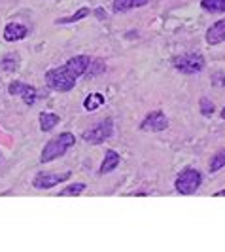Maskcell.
I'll return each instance as SVG.
<instances>
[{
  "mask_svg": "<svg viewBox=\"0 0 225 252\" xmlns=\"http://www.w3.org/2000/svg\"><path fill=\"white\" fill-rule=\"evenodd\" d=\"M112 135H113V122H112V118H106V120H102L100 124L87 129V131L84 133V140H85V142H91V144H102L104 140H108Z\"/></svg>",
  "mask_w": 225,
  "mask_h": 252,
  "instance_id": "5",
  "label": "cell"
},
{
  "mask_svg": "<svg viewBox=\"0 0 225 252\" xmlns=\"http://www.w3.org/2000/svg\"><path fill=\"white\" fill-rule=\"evenodd\" d=\"M121 163V156L115 150H106V156H104V161L100 165V175H108L112 173L113 169H117V165Z\"/></svg>",
  "mask_w": 225,
  "mask_h": 252,
  "instance_id": "11",
  "label": "cell"
},
{
  "mask_svg": "<svg viewBox=\"0 0 225 252\" xmlns=\"http://www.w3.org/2000/svg\"><path fill=\"white\" fill-rule=\"evenodd\" d=\"M224 167H225V148H222V150L216 152L212 156V159H210V173H216V171H220Z\"/></svg>",
  "mask_w": 225,
  "mask_h": 252,
  "instance_id": "18",
  "label": "cell"
},
{
  "mask_svg": "<svg viewBox=\"0 0 225 252\" xmlns=\"http://www.w3.org/2000/svg\"><path fill=\"white\" fill-rule=\"evenodd\" d=\"M200 8L204 12H225V0H200Z\"/></svg>",
  "mask_w": 225,
  "mask_h": 252,
  "instance_id": "16",
  "label": "cell"
},
{
  "mask_svg": "<svg viewBox=\"0 0 225 252\" xmlns=\"http://www.w3.org/2000/svg\"><path fill=\"white\" fill-rule=\"evenodd\" d=\"M70 177H72L70 171H64V173H38L32 180V186L38 189H50L53 186H59L61 182L68 180Z\"/></svg>",
  "mask_w": 225,
  "mask_h": 252,
  "instance_id": "6",
  "label": "cell"
},
{
  "mask_svg": "<svg viewBox=\"0 0 225 252\" xmlns=\"http://www.w3.org/2000/svg\"><path fill=\"white\" fill-rule=\"evenodd\" d=\"M222 118H224V120H225V106H224V108H222Z\"/></svg>",
  "mask_w": 225,
  "mask_h": 252,
  "instance_id": "22",
  "label": "cell"
},
{
  "mask_svg": "<svg viewBox=\"0 0 225 252\" xmlns=\"http://www.w3.org/2000/svg\"><path fill=\"white\" fill-rule=\"evenodd\" d=\"M214 110H216L214 102L208 101L206 97H202V99H200V114H202V116H212Z\"/></svg>",
  "mask_w": 225,
  "mask_h": 252,
  "instance_id": "20",
  "label": "cell"
},
{
  "mask_svg": "<svg viewBox=\"0 0 225 252\" xmlns=\"http://www.w3.org/2000/svg\"><path fill=\"white\" fill-rule=\"evenodd\" d=\"M28 34V27L21 25V23H8V25L4 27V40L6 42H19V40H23L27 38Z\"/></svg>",
  "mask_w": 225,
  "mask_h": 252,
  "instance_id": "10",
  "label": "cell"
},
{
  "mask_svg": "<svg viewBox=\"0 0 225 252\" xmlns=\"http://www.w3.org/2000/svg\"><path fill=\"white\" fill-rule=\"evenodd\" d=\"M89 64H91V57L89 55H78L68 59L63 66L51 68L46 72V84L48 88L59 93H66L74 88L76 80L87 72Z\"/></svg>",
  "mask_w": 225,
  "mask_h": 252,
  "instance_id": "1",
  "label": "cell"
},
{
  "mask_svg": "<svg viewBox=\"0 0 225 252\" xmlns=\"http://www.w3.org/2000/svg\"><path fill=\"white\" fill-rule=\"evenodd\" d=\"M0 68H4L6 72H15L19 68V55L17 53H8L2 61H0Z\"/></svg>",
  "mask_w": 225,
  "mask_h": 252,
  "instance_id": "15",
  "label": "cell"
},
{
  "mask_svg": "<svg viewBox=\"0 0 225 252\" xmlns=\"http://www.w3.org/2000/svg\"><path fill=\"white\" fill-rule=\"evenodd\" d=\"M204 40H206L208 46H218V44L224 42L225 40V17L220 19V21H216V23L206 31Z\"/></svg>",
  "mask_w": 225,
  "mask_h": 252,
  "instance_id": "9",
  "label": "cell"
},
{
  "mask_svg": "<svg viewBox=\"0 0 225 252\" xmlns=\"http://www.w3.org/2000/svg\"><path fill=\"white\" fill-rule=\"evenodd\" d=\"M8 93H10V95H19L27 106H32L38 95V91L34 86L23 84V82H12V84L8 86Z\"/></svg>",
  "mask_w": 225,
  "mask_h": 252,
  "instance_id": "7",
  "label": "cell"
},
{
  "mask_svg": "<svg viewBox=\"0 0 225 252\" xmlns=\"http://www.w3.org/2000/svg\"><path fill=\"white\" fill-rule=\"evenodd\" d=\"M76 144V137L74 133H61V135H57L55 139H51L46 146H44V150H42V156H40V163H50L53 159H57V158H61L64 156L68 148H72Z\"/></svg>",
  "mask_w": 225,
  "mask_h": 252,
  "instance_id": "2",
  "label": "cell"
},
{
  "mask_svg": "<svg viewBox=\"0 0 225 252\" xmlns=\"http://www.w3.org/2000/svg\"><path fill=\"white\" fill-rule=\"evenodd\" d=\"M91 10L89 8H80L74 15H68V17H61V19H57L55 23H59V25H66V23H74V21H80V19H84V17H87Z\"/></svg>",
  "mask_w": 225,
  "mask_h": 252,
  "instance_id": "17",
  "label": "cell"
},
{
  "mask_svg": "<svg viewBox=\"0 0 225 252\" xmlns=\"http://www.w3.org/2000/svg\"><path fill=\"white\" fill-rule=\"evenodd\" d=\"M150 0H113L112 10L113 13H123L129 10H135V8H142L146 6Z\"/></svg>",
  "mask_w": 225,
  "mask_h": 252,
  "instance_id": "12",
  "label": "cell"
},
{
  "mask_svg": "<svg viewBox=\"0 0 225 252\" xmlns=\"http://www.w3.org/2000/svg\"><path fill=\"white\" fill-rule=\"evenodd\" d=\"M176 70L184 72V74H197L204 68V57L200 53H186V55H178L172 61Z\"/></svg>",
  "mask_w": 225,
  "mask_h": 252,
  "instance_id": "4",
  "label": "cell"
},
{
  "mask_svg": "<svg viewBox=\"0 0 225 252\" xmlns=\"http://www.w3.org/2000/svg\"><path fill=\"white\" fill-rule=\"evenodd\" d=\"M169 127V120L167 116L161 112V110H155V112H150L144 122L140 124V131H153V133H161Z\"/></svg>",
  "mask_w": 225,
  "mask_h": 252,
  "instance_id": "8",
  "label": "cell"
},
{
  "mask_svg": "<svg viewBox=\"0 0 225 252\" xmlns=\"http://www.w3.org/2000/svg\"><path fill=\"white\" fill-rule=\"evenodd\" d=\"M85 189V184L84 182H74L70 186H66L64 189H61V193H57L59 197H68V195H80L82 191Z\"/></svg>",
  "mask_w": 225,
  "mask_h": 252,
  "instance_id": "19",
  "label": "cell"
},
{
  "mask_svg": "<svg viewBox=\"0 0 225 252\" xmlns=\"http://www.w3.org/2000/svg\"><path fill=\"white\" fill-rule=\"evenodd\" d=\"M104 102H106V97L102 93H91V95L85 97V101H84V108L89 110V112H93V110L100 108Z\"/></svg>",
  "mask_w": 225,
  "mask_h": 252,
  "instance_id": "14",
  "label": "cell"
},
{
  "mask_svg": "<svg viewBox=\"0 0 225 252\" xmlns=\"http://www.w3.org/2000/svg\"><path fill=\"white\" fill-rule=\"evenodd\" d=\"M214 195H216V197H225V189H220V191H216Z\"/></svg>",
  "mask_w": 225,
  "mask_h": 252,
  "instance_id": "21",
  "label": "cell"
},
{
  "mask_svg": "<svg viewBox=\"0 0 225 252\" xmlns=\"http://www.w3.org/2000/svg\"><path fill=\"white\" fill-rule=\"evenodd\" d=\"M200 184H202V175H200V171L197 169H184L178 178H176L174 182V188L178 193H182V195H191V193H195L197 189L200 188Z\"/></svg>",
  "mask_w": 225,
  "mask_h": 252,
  "instance_id": "3",
  "label": "cell"
},
{
  "mask_svg": "<svg viewBox=\"0 0 225 252\" xmlns=\"http://www.w3.org/2000/svg\"><path fill=\"white\" fill-rule=\"evenodd\" d=\"M59 122H61V118H59L55 112H42L40 114V129H42L44 133L51 131V129L57 126Z\"/></svg>",
  "mask_w": 225,
  "mask_h": 252,
  "instance_id": "13",
  "label": "cell"
}]
</instances>
